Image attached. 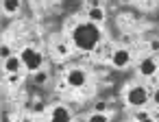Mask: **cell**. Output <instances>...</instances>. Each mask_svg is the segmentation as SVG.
<instances>
[{
	"label": "cell",
	"mask_w": 159,
	"mask_h": 122,
	"mask_svg": "<svg viewBox=\"0 0 159 122\" xmlns=\"http://www.w3.org/2000/svg\"><path fill=\"white\" fill-rule=\"evenodd\" d=\"M9 57H13V50H11V46H9V44H2V48H0V59L7 61Z\"/></svg>",
	"instance_id": "cell-16"
},
{
	"label": "cell",
	"mask_w": 159,
	"mask_h": 122,
	"mask_svg": "<svg viewBox=\"0 0 159 122\" xmlns=\"http://www.w3.org/2000/svg\"><path fill=\"white\" fill-rule=\"evenodd\" d=\"M87 81H89V74H87V70H83V68H72V70H68V74H66V83H68L72 89L85 87Z\"/></svg>",
	"instance_id": "cell-5"
},
{
	"label": "cell",
	"mask_w": 159,
	"mask_h": 122,
	"mask_svg": "<svg viewBox=\"0 0 159 122\" xmlns=\"http://www.w3.org/2000/svg\"><path fill=\"white\" fill-rule=\"evenodd\" d=\"M157 76H159V74H157Z\"/></svg>",
	"instance_id": "cell-23"
},
{
	"label": "cell",
	"mask_w": 159,
	"mask_h": 122,
	"mask_svg": "<svg viewBox=\"0 0 159 122\" xmlns=\"http://www.w3.org/2000/svg\"><path fill=\"white\" fill-rule=\"evenodd\" d=\"M111 66L113 68H118V70H122V68H126L131 61H133V55H131V50L129 48H116L113 52H111Z\"/></svg>",
	"instance_id": "cell-6"
},
{
	"label": "cell",
	"mask_w": 159,
	"mask_h": 122,
	"mask_svg": "<svg viewBox=\"0 0 159 122\" xmlns=\"http://www.w3.org/2000/svg\"><path fill=\"white\" fill-rule=\"evenodd\" d=\"M139 122H155V118L150 115V118H146V120H139Z\"/></svg>",
	"instance_id": "cell-21"
},
{
	"label": "cell",
	"mask_w": 159,
	"mask_h": 122,
	"mask_svg": "<svg viewBox=\"0 0 159 122\" xmlns=\"http://www.w3.org/2000/svg\"><path fill=\"white\" fill-rule=\"evenodd\" d=\"M20 59H22V63H24V70H29L31 74H35L37 70H42V66H44V55H42L37 48H31V46L22 48Z\"/></svg>",
	"instance_id": "cell-3"
},
{
	"label": "cell",
	"mask_w": 159,
	"mask_h": 122,
	"mask_svg": "<svg viewBox=\"0 0 159 122\" xmlns=\"http://www.w3.org/2000/svg\"><path fill=\"white\" fill-rule=\"evenodd\" d=\"M20 79H22L20 74H9V79H7V81H9L11 85H18V83H20Z\"/></svg>",
	"instance_id": "cell-19"
},
{
	"label": "cell",
	"mask_w": 159,
	"mask_h": 122,
	"mask_svg": "<svg viewBox=\"0 0 159 122\" xmlns=\"http://www.w3.org/2000/svg\"><path fill=\"white\" fill-rule=\"evenodd\" d=\"M150 100H152V102L159 107V87H157V89H152V94H150Z\"/></svg>",
	"instance_id": "cell-20"
},
{
	"label": "cell",
	"mask_w": 159,
	"mask_h": 122,
	"mask_svg": "<svg viewBox=\"0 0 159 122\" xmlns=\"http://www.w3.org/2000/svg\"><path fill=\"white\" fill-rule=\"evenodd\" d=\"M22 122H37V120H31V118H26V120H22Z\"/></svg>",
	"instance_id": "cell-22"
},
{
	"label": "cell",
	"mask_w": 159,
	"mask_h": 122,
	"mask_svg": "<svg viewBox=\"0 0 159 122\" xmlns=\"http://www.w3.org/2000/svg\"><path fill=\"white\" fill-rule=\"evenodd\" d=\"M55 52H57L59 57H68V55H70V44H68V42H59V44H55Z\"/></svg>",
	"instance_id": "cell-12"
},
{
	"label": "cell",
	"mask_w": 159,
	"mask_h": 122,
	"mask_svg": "<svg viewBox=\"0 0 159 122\" xmlns=\"http://www.w3.org/2000/svg\"><path fill=\"white\" fill-rule=\"evenodd\" d=\"M22 68H24V63H22L20 55H13V57H9L7 61H2V70H5L7 74H20Z\"/></svg>",
	"instance_id": "cell-7"
},
{
	"label": "cell",
	"mask_w": 159,
	"mask_h": 122,
	"mask_svg": "<svg viewBox=\"0 0 159 122\" xmlns=\"http://www.w3.org/2000/svg\"><path fill=\"white\" fill-rule=\"evenodd\" d=\"M107 109H109V102H107V100L100 98V100L94 102V111H98V113H107Z\"/></svg>",
	"instance_id": "cell-14"
},
{
	"label": "cell",
	"mask_w": 159,
	"mask_h": 122,
	"mask_svg": "<svg viewBox=\"0 0 159 122\" xmlns=\"http://www.w3.org/2000/svg\"><path fill=\"white\" fill-rule=\"evenodd\" d=\"M20 7H22V0H2V11H5L7 16L18 13Z\"/></svg>",
	"instance_id": "cell-10"
},
{
	"label": "cell",
	"mask_w": 159,
	"mask_h": 122,
	"mask_svg": "<svg viewBox=\"0 0 159 122\" xmlns=\"http://www.w3.org/2000/svg\"><path fill=\"white\" fill-rule=\"evenodd\" d=\"M70 120H72V113H70V109L63 107V105H57V107L50 111V122H70Z\"/></svg>",
	"instance_id": "cell-8"
},
{
	"label": "cell",
	"mask_w": 159,
	"mask_h": 122,
	"mask_svg": "<svg viewBox=\"0 0 159 122\" xmlns=\"http://www.w3.org/2000/svg\"><path fill=\"white\" fill-rule=\"evenodd\" d=\"M31 109H33V113H44V111H46V105H44L42 100H35V102L31 105Z\"/></svg>",
	"instance_id": "cell-17"
},
{
	"label": "cell",
	"mask_w": 159,
	"mask_h": 122,
	"mask_svg": "<svg viewBox=\"0 0 159 122\" xmlns=\"http://www.w3.org/2000/svg\"><path fill=\"white\" fill-rule=\"evenodd\" d=\"M100 39H102L100 26L94 24V22H89V20L76 22V24L72 26L70 42H72V46H74L76 50H81V52H92V50H96L98 44H100Z\"/></svg>",
	"instance_id": "cell-1"
},
{
	"label": "cell",
	"mask_w": 159,
	"mask_h": 122,
	"mask_svg": "<svg viewBox=\"0 0 159 122\" xmlns=\"http://www.w3.org/2000/svg\"><path fill=\"white\" fill-rule=\"evenodd\" d=\"M148 50H150V55H157L159 52V39H150L148 42Z\"/></svg>",
	"instance_id": "cell-18"
},
{
	"label": "cell",
	"mask_w": 159,
	"mask_h": 122,
	"mask_svg": "<svg viewBox=\"0 0 159 122\" xmlns=\"http://www.w3.org/2000/svg\"><path fill=\"white\" fill-rule=\"evenodd\" d=\"M137 72H139V76H146V79L157 76L159 74V61L155 59V55H144L137 61Z\"/></svg>",
	"instance_id": "cell-4"
},
{
	"label": "cell",
	"mask_w": 159,
	"mask_h": 122,
	"mask_svg": "<svg viewBox=\"0 0 159 122\" xmlns=\"http://www.w3.org/2000/svg\"><path fill=\"white\" fill-rule=\"evenodd\" d=\"M146 118H150V111H146V109H135V111H133V120H135V122L146 120Z\"/></svg>",
	"instance_id": "cell-15"
},
{
	"label": "cell",
	"mask_w": 159,
	"mask_h": 122,
	"mask_svg": "<svg viewBox=\"0 0 159 122\" xmlns=\"http://www.w3.org/2000/svg\"><path fill=\"white\" fill-rule=\"evenodd\" d=\"M87 122H109V115L107 113H98V111H92Z\"/></svg>",
	"instance_id": "cell-13"
},
{
	"label": "cell",
	"mask_w": 159,
	"mask_h": 122,
	"mask_svg": "<svg viewBox=\"0 0 159 122\" xmlns=\"http://www.w3.org/2000/svg\"><path fill=\"white\" fill-rule=\"evenodd\" d=\"M48 79H50V74H48L44 68H42V70H37V72L33 74V83H35V85H39V87H42V85H46V83H48Z\"/></svg>",
	"instance_id": "cell-11"
},
{
	"label": "cell",
	"mask_w": 159,
	"mask_h": 122,
	"mask_svg": "<svg viewBox=\"0 0 159 122\" xmlns=\"http://www.w3.org/2000/svg\"><path fill=\"white\" fill-rule=\"evenodd\" d=\"M87 20L100 26V24L107 20V13H105V9H102V7H89V9H87Z\"/></svg>",
	"instance_id": "cell-9"
},
{
	"label": "cell",
	"mask_w": 159,
	"mask_h": 122,
	"mask_svg": "<svg viewBox=\"0 0 159 122\" xmlns=\"http://www.w3.org/2000/svg\"><path fill=\"white\" fill-rule=\"evenodd\" d=\"M124 100H126L129 107L142 109V107L150 100V92H148L144 85H131V87L126 89V94H124Z\"/></svg>",
	"instance_id": "cell-2"
}]
</instances>
